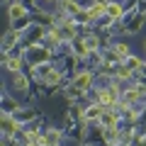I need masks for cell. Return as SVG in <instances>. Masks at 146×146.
Instances as JSON below:
<instances>
[{
	"label": "cell",
	"mask_w": 146,
	"mask_h": 146,
	"mask_svg": "<svg viewBox=\"0 0 146 146\" xmlns=\"http://www.w3.org/2000/svg\"><path fill=\"white\" fill-rule=\"evenodd\" d=\"M98 105H102V107H115L117 105V95L112 93V90H107V88L98 90Z\"/></svg>",
	"instance_id": "6da1fadb"
},
{
	"label": "cell",
	"mask_w": 146,
	"mask_h": 146,
	"mask_svg": "<svg viewBox=\"0 0 146 146\" xmlns=\"http://www.w3.org/2000/svg\"><path fill=\"white\" fill-rule=\"evenodd\" d=\"M27 56H29L32 63H44V61L49 58V49H44V46H32L29 51H27Z\"/></svg>",
	"instance_id": "7a4b0ae2"
},
{
	"label": "cell",
	"mask_w": 146,
	"mask_h": 146,
	"mask_svg": "<svg viewBox=\"0 0 146 146\" xmlns=\"http://www.w3.org/2000/svg\"><path fill=\"white\" fill-rule=\"evenodd\" d=\"M90 83H93V76H90L88 71H83V73H78V76H76V90H78V93L88 90Z\"/></svg>",
	"instance_id": "3957f363"
},
{
	"label": "cell",
	"mask_w": 146,
	"mask_h": 146,
	"mask_svg": "<svg viewBox=\"0 0 146 146\" xmlns=\"http://www.w3.org/2000/svg\"><path fill=\"white\" fill-rule=\"evenodd\" d=\"M117 122H119V117L115 112H102V117H100V124L105 129H117Z\"/></svg>",
	"instance_id": "277c9868"
},
{
	"label": "cell",
	"mask_w": 146,
	"mask_h": 146,
	"mask_svg": "<svg viewBox=\"0 0 146 146\" xmlns=\"http://www.w3.org/2000/svg\"><path fill=\"white\" fill-rule=\"evenodd\" d=\"M3 127H5V136H12L15 129H20V124L12 119V115H3Z\"/></svg>",
	"instance_id": "5b68a950"
},
{
	"label": "cell",
	"mask_w": 146,
	"mask_h": 146,
	"mask_svg": "<svg viewBox=\"0 0 146 146\" xmlns=\"http://www.w3.org/2000/svg\"><path fill=\"white\" fill-rule=\"evenodd\" d=\"M100 117H102V105H90L88 110H85L83 112V119H100Z\"/></svg>",
	"instance_id": "8992f818"
},
{
	"label": "cell",
	"mask_w": 146,
	"mask_h": 146,
	"mask_svg": "<svg viewBox=\"0 0 146 146\" xmlns=\"http://www.w3.org/2000/svg\"><path fill=\"white\" fill-rule=\"evenodd\" d=\"M25 15H27L25 5H20V3L10 5V20H12V22H17V20H25Z\"/></svg>",
	"instance_id": "52a82bcc"
},
{
	"label": "cell",
	"mask_w": 146,
	"mask_h": 146,
	"mask_svg": "<svg viewBox=\"0 0 146 146\" xmlns=\"http://www.w3.org/2000/svg\"><path fill=\"white\" fill-rule=\"evenodd\" d=\"M105 10H107V5H102V3H95V5L88 10V15H85V22H88V20H98V17L102 15Z\"/></svg>",
	"instance_id": "ba28073f"
},
{
	"label": "cell",
	"mask_w": 146,
	"mask_h": 146,
	"mask_svg": "<svg viewBox=\"0 0 146 146\" xmlns=\"http://www.w3.org/2000/svg\"><path fill=\"white\" fill-rule=\"evenodd\" d=\"M105 12H107V15L112 17V20H119V17H122V12H124V10H122V5H119V3H110V5H107V10H105Z\"/></svg>",
	"instance_id": "9c48e42d"
},
{
	"label": "cell",
	"mask_w": 146,
	"mask_h": 146,
	"mask_svg": "<svg viewBox=\"0 0 146 146\" xmlns=\"http://www.w3.org/2000/svg\"><path fill=\"white\" fill-rule=\"evenodd\" d=\"M5 66H7V71L20 73V68H22V58H20V56H10V58L5 61Z\"/></svg>",
	"instance_id": "30bf717a"
},
{
	"label": "cell",
	"mask_w": 146,
	"mask_h": 146,
	"mask_svg": "<svg viewBox=\"0 0 146 146\" xmlns=\"http://www.w3.org/2000/svg\"><path fill=\"white\" fill-rule=\"evenodd\" d=\"M61 7H63L66 12H71V15H78V12H80L78 3H73V0H61Z\"/></svg>",
	"instance_id": "8fae6325"
},
{
	"label": "cell",
	"mask_w": 146,
	"mask_h": 146,
	"mask_svg": "<svg viewBox=\"0 0 146 146\" xmlns=\"http://www.w3.org/2000/svg\"><path fill=\"white\" fill-rule=\"evenodd\" d=\"M98 44H100L98 36H85V39H83V46H85V51H88V54L95 51V49H98Z\"/></svg>",
	"instance_id": "7c38bea8"
},
{
	"label": "cell",
	"mask_w": 146,
	"mask_h": 146,
	"mask_svg": "<svg viewBox=\"0 0 146 146\" xmlns=\"http://www.w3.org/2000/svg\"><path fill=\"white\" fill-rule=\"evenodd\" d=\"M12 83H15L17 90H27V78L22 76V73H15V80H12Z\"/></svg>",
	"instance_id": "4fadbf2b"
},
{
	"label": "cell",
	"mask_w": 146,
	"mask_h": 146,
	"mask_svg": "<svg viewBox=\"0 0 146 146\" xmlns=\"http://www.w3.org/2000/svg\"><path fill=\"white\" fill-rule=\"evenodd\" d=\"M46 144H49V146H56V144H58V131H56V129H49V131H46Z\"/></svg>",
	"instance_id": "5bb4252c"
},
{
	"label": "cell",
	"mask_w": 146,
	"mask_h": 146,
	"mask_svg": "<svg viewBox=\"0 0 146 146\" xmlns=\"http://www.w3.org/2000/svg\"><path fill=\"white\" fill-rule=\"evenodd\" d=\"M58 80H61V76H58L56 71H51V73H46V78H44V83H49V85H56Z\"/></svg>",
	"instance_id": "9a60e30c"
},
{
	"label": "cell",
	"mask_w": 146,
	"mask_h": 146,
	"mask_svg": "<svg viewBox=\"0 0 146 146\" xmlns=\"http://www.w3.org/2000/svg\"><path fill=\"white\" fill-rule=\"evenodd\" d=\"M112 51L119 54V56H127V51H129V49H127V44H115V46H112Z\"/></svg>",
	"instance_id": "2e32d148"
},
{
	"label": "cell",
	"mask_w": 146,
	"mask_h": 146,
	"mask_svg": "<svg viewBox=\"0 0 146 146\" xmlns=\"http://www.w3.org/2000/svg\"><path fill=\"white\" fill-rule=\"evenodd\" d=\"M15 36H17L15 32H7V36H5V49H10L12 44H15Z\"/></svg>",
	"instance_id": "e0dca14e"
},
{
	"label": "cell",
	"mask_w": 146,
	"mask_h": 146,
	"mask_svg": "<svg viewBox=\"0 0 146 146\" xmlns=\"http://www.w3.org/2000/svg\"><path fill=\"white\" fill-rule=\"evenodd\" d=\"M117 76H119L122 80H124V78H129V76H131V68H119V71H117Z\"/></svg>",
	"instance_id": "ac0fdd59"
},
{
	"label": "cell",
	"mask_w": 146,
	"mask_h": 146,
	"mask_svg": "<svg viewBox=\"0 0 146 146\" xmlns=\"http://www.w3.org/2000/svg\"><path fill=\"white\" fill-rule=\"evenodd\" d=\"M127 58H129V61H127V63H129V68H139V66H141L139 58H134V56H127Z\"/></svg>",
	"instance_id": "d6986e66"
},
{
	"label": "cell",
	"mask_w": 146,
	"mask_h": 146,
	"mask_svg": "<svg viewBox=\"0 0 146 146\" xmlns=\"http://www.w3.org/2000/svg\"><path fill=\"white\" fill-rule=\"evenodd\" d=\"M44 3H54V0H44Z\"/></svg>",
	"instance_id": "ffe728a7"
}]
</instances>
